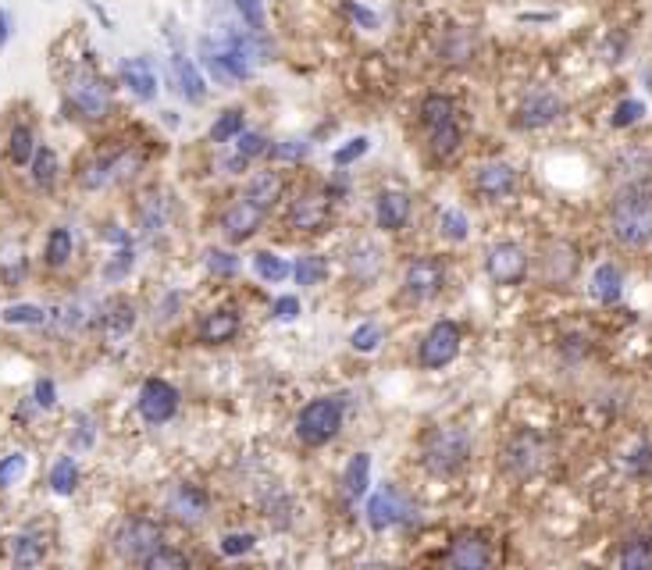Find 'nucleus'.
Returning <instances> with one entry per match:
<instances>
[{
    "label": "nucleus",
    "mask_w": 652,
    "mask_h": 570,
    "mask_svg": "<svg viewBox=\"0 0 652 570\" xmlns=\"http://www.w3.org/2000/svg\"><path fill=\"white\" fill-rule=\"evenodd\" d=\"M610 232L628 250H642V246L652 243V186L631 182L613 196Z\"/></svg>",
    "instance_id": "nucleus-1"
},
{
    "label": "nucleus",
    "mask_w": 652,
    "mask_h": 570,
    "mask_svg": "<svg viewBox=\"0 0 652 570\" xmlns=\"http://www.w3.org/2000/svg\"><path fill=\"white\" fill-rule=\"evenodd\" d=\"M467 456H471V435L464 428H435L424 442L421 464L435 478H449L467 464Z\"/></svg>",
    "instance_id": "nucleus-2"
},
{
    "label": "nucleus",
    "mask_w": 652,
    "mask_h": 570,
    "mask_svg": "<svg viewBox=\"0 0 652 570\" xmlns=\"http://www.w3.org/2000/svg\"><path fill=\"white\" fill-rule=\"evenodd\" d=\"M111 546L122 560L129 563H143L154 549L164 546V531L157 521H147V517H129V521L118 524V531L111 535Z\"/></svg>",
    "instance_id": "nucleus-3"
},
{
    "label": "nucleus",
    "mask_w": 652,
    "mask_h": 570,
    "mask_svg": "<svg viewBox=\"0 0 652 570\" xmlns=\"http://www.w3.org/2000/svg\"><path fill=\"white\" fill-rule=\"evenodd\" d=\"M339 428H343V407L335 399H310L296 421V435L303 446H325L339 435Z\"/></svg>",
    "instance_id": "nucleus-4"
},
{
    "label": "nucleus",
    "mask_w": 652,
    "mask_h": 570,
    "mask_svg": "<svg viewBox=\"0 0 652 570\" xmlns=\"http://www.w3.org/2000/svg\"><path fill=\"white\" fill-rule=\"evenodd\" d=\"M68 104L82 114V118H104L111 111V86L100 79L93 68H75L68 75Z\"/></svg>",
    "instance_id": "nucleus-5"
},
{
    "label": "nucleus",
    "mask_w": 652,
    "mask_h": 570,
    "mask_svg": "<svg viewBox=\"0 0 652 570\" xmlns=\"http://www.w3.org/2000/svg\"><path fill=\"white\" fill-rule=\"evenodd\" d=\"M542 464H546V439H542V435L521 432L510 439V446H506V453H503V467L514 474V478H531Z\"/></svg>",
    "instance_id": "nucleus-6"
},
{
    "label": "nucleus",
    "mask_w": 652,
    "mask_h": 570,
    "mask_svg": "<svg viewBox=\"0 0 652 570\" xmlns=\"http://www.w3.org/2000/svg\"><path fill=\"white\" fill-rule=\"evenodd\" d=\"M175 410H179V392H175L172 385L161 382V378L143 382V389H139V414H143V421L164 424V421H172Z\"/></svg>",
    "instance_id": "nucleus-7"
},
{
    "label": "nucleus",
    "mask_w": 652,
    "mask_h": 570,
    "mask_svg": "<svg viewBox=\"0 0 652 570\" xmlns=\"http://www.w3.org/2000/svg\"><path fill=\"white\" fill-rule=\"evenodd\" d=\"M485 268H489V278L499 285H517L528 271V253L517 243H496L485 257Z\"/></svg>",
    "instance_id": "nucleus-8"
},
{
    "label": "nucleus",
    "mask_w": 652,
    "mask_h": 570,
    "mask_svg": "<svg viewBox=\"0 0 652 570\" xmlns=\"http://www.w3.org/2000/svg\"><path fill=\"white\" fill-rule=\"evenodd\" d=\"M460 353V328L453 321H439L421 342V364L424 367H446Z\"/></svg>",
    "instance_id": "nucleus-9"
},
{
    "label": "nucleus",
    "mask_w": 652,
    "mask_h": 570,
    "mask_svg": "<svg viewBox=\"0 0 652 570\" xmlns=\"http://www.w3.org/2000/svg\"><path fill=\"white\" fill-rule=\"evenodd\" d=\"M442 282H446V268L439 261H414L407 268V275H403V293L414 303L432 300L442 289Z\"/></svg>",
    "instance_id": "nucleus-10"
},
{
    "label": "nucleus",
    "mask_w": 652,
    "mask_h": 570,
    "mask_svg": "<svg viewBox=\"0 0 652 570\" xmlns=\"http://www.w3.org/2000/svg\"><path fill=\"white\" fill-rule=\"evenodd\" d=\"M407 513H410L407 499L392 489V485H385V489L375 492L371 503H367V524L375 531H385V528H392V524H400Z\"/></svg>",
    "instance_id": "nucleus-11"
},
{
    "label": "nucleus",
    "mask_w": 652,
    "mask_h": 570,
    "mask_svg": "<svg viewBox=\"0 0 652 570\" xmlns=\"http://www.w3.org/2000/svg\"><path fill=\"white\" fill-rule=\"evenodd\" d=\"M264 221V211L253 200H236V204L229 207V211L221 214V232L232 239V243H243V239H250L257 228H261Z\"/></svg>",
    "instance_id": "nucleus-12"
},
{
    "label": "nucleus",
    "mask_w": 652,
    "mask_h": 570,
    "mask_svg": "<svg viewBox=\"0 0 652 570\" xmlns=\"http://www.w3.org/2000/svg\"><path fill=\"white\" fill-rule=\"evenodd\" d=\"M560 114H563V100L549 90H538L521 104L517 125H521V129H542V125H553Z\"/></svg>",
    "instance_id": "nucleus-13"
},
{
    "label": "nucleus",
    "mask_w": 652,
    "mask_h": 570,
    "mask_svg": "<svg viewBox=\"0 0 652 570\" xmlns=\"http://www.w3.org/2000/svg\"><path fill=\"white\" fill-rule=\"evenodd\" d=\"M514 168L503 161H492V164H481L478 175H474V189H478L481 196H489V200H503V196L514 193Z\"/></svg>",
    "instance_id": "nucleus-14"
},
{
    "label": "nucleus",
    "mask_w": 652,
    "mask_h": 570,
    "mask_svg": "<svg viewBox=\"0 0 652 570\" xmlns=\"http://www.w3.org/2000/svg\"><path fill=\"white\" fill-rule=\"evenodd\" d=\"M446 560L453 563L457 570H481V567H489V563H492V553L478 535H460L457 542L449 546Z\"/></svg>",
    "instance_id": "nucleus-15"
},
{
    "label": "nucleus",
    "mask_w": 652,
    "mask_h": 570,
    "mask_svg": "<svg viewBox=\"0 0 652 570\" xmlns=\"http://www.w3.org/2000/svg\"><path fill=\"white\" fill-rule=\"evenodd\" d=\"M136 328V307L129 300H115L107 303V310L100 314V332L107 342H122L125 335Z\"/></svg>",
    "instance_id": "nucleus-16"
},
{
    "label": "nucleus",
    "mask_w": 652,
    "mask_h": 570,
    "mask_svg": "<svg viewBox=\"0 0 652 570\" xmlns=\"http://www.w3.org/2000/svg\"><path fill=\"white\" fill-rule=\"evenodd\" d=\"M122 79L139 100L157 97V72L147 57H129V61H122Z\"/></svg>",
    "instance_id": "nucleus-17"
},
{
    "label": "nucleus",
    "mask_w": 652,
    "mask_h": 570,
    "mask_svg": "<svg viewBox=\"0 0 652 570\" xmlns=\"http://www.w3.org/2000/svg\"><path fill=\"white\" fill-rule=\"evenodd\" d=\"M125 168H136V157L129 154H118V157H104V161H93L90 168L82 171L79 182L86 189H97V186H107L111 179H118V175H125Z\"/></svg>",
    "instance_id": "nucleus-18"
},
{
    "label": "nucleus",
    "mask_w": 652,
    "mask_h": 570,
    "mask_svg": "<svg viewBox=\"0 0 652 570\" xmlns=\"http://www.w3.org/2000/svg\"><path fill=\"white\" fill-rule=\"evenodd\" d=\"M239 332V318L232 310H214L207 314L200 325H196V339L207 342V346H218V342H229Z\"/></svg>",
    "instance_id": "nucleus-19"
},
{
    "label": "nucleus",
    "mask_w": 652,
    "mask_h": 570,
    "mask_svg": "<svg viewBox=\"0 0 652 570\" xmlns=\"http://www.w3.org/2000/svg\"><path fill=\"white\" fill-rule=\"evenodd\" d=\"M328 218V200L321 196H300L293 207H289V225L303 228V232H318Z\"/></svg>",
    "instance_id": "nucleus-20"
},
{
    "label": "nucleus",
    "mask_w": 652,
    "mask_h": 570,
    "mask_svg": "<svg viewBox=\"0 0 652 570\" xmlns=\"http://www.w3.org/2000/svg\"><path fill=\"white\" fill-rule=\"evenodd\" d=\"M375 214H378V225H382L385 232H400V228L407 225V218H410V196L389 189V193L378 196V211Z\"/></svg>",
    "instance_id": "nucleus-21"
},
{
    "label": "nucleus",
    "mask_w": 652,
    "mask_h": 570,
    "mask_svg": "<svg viewBox=\"0 0 652 570\" xmlns=\"http://www.w3.org/2000/svg\"><path fill=\"white\" fill-rule=\"evenodd\" d=\"M172 513L179 517L182 524H196V521H204V513H207V496L200 489H193V485H179L175 489V496H172Z\"/></svg>",
    "instance_id": "nucleus-22"
},
{
    "label": "nucleus",
    "mask_w": 652,
    "mask_h": 570,
    "mask_svg": "<svg viewBox=\"0 0 652 570\" xmlns=\"http://www.w3.org/2000/svg\"><path fill=\"white\" fill-rule=\"evenodd\" d=\"M278 196H282V175L278 171H257L246 186V200L261 207V211H271L278 204Z\"/></svg>",
    "instance_id": "nucleus-23"
},
{
    "label": "nucleus",
    "mask_w": 652,
    "mask_h": 570,
    "mask_svg": "<svg viewBox=\"0 0 652 570\" xmlns=\"http://www.w3.org/2000/svg\"><path fill=\"white\" fill-rule=\"evenodd\" d=\"M172 79H175V90L182 93L186 100H193V104H200L204 100V79H200V72L193 68V61H186L182 54L172 57Z\"/></svg>",
    "instance_id": "nucleus-24"
},
{
    "label": "nucleus",
    "mask_w": 652,
    "mask_h": 570,
    "mask_svg": "<svg viewBox=\"0 0 652 570\" xmlns=\"http://www.w3.org/2000/svg\"><path fill=\"white\" fill-rule=\"evenodd\" d=\"M624 293V275H620L617 264H599L592 275V296L599 303H617Z\"/></svg>",
    "instance_id": "nucleus-25"
},
{
    "label": "nucleus",
    "mask_w": 652,
    "mask_h": 570,
    "mask_svg": "<svg viewBox=\"0 0 652 570\" xmlns=\"http://www.w3.org/2000/svg\"><path fill=\"white\" fill-rule=\"evenodd\" d=\"M453 114H457V107H453L449 97H442V93H432V97L421 100V125L428 132L439 129V125H446V122H457Z\"/></svg>",
    "instance_id": "nucleus-26"
},
{
    "label": "nucleus",
    "mask_w": 652,
    "mask_h": 570,
    "mask_svg": "<svg viewBox=\"0 0 652 570\" xmlns=\"http://www.w3.org/2000/svg\"><path fill=\"white\" fill-rule=\"evenodd\" d=\"M367 481H371V456L367 453H357L346 464V474H343V492L346 499H360L367 492Z\"/></svg>",
    "instance_id": "nucleus-27"
},
{
    "label": "nucleus",
    "mask_w": 652,
    "mask_h": 570,
    "mask_svg": "<svg viewBox=\"0 0 652 570\" xmlns=\"http://www.w3.org/2000/svg\"><path fill=\"white\" fill-rule=\"evenodd\" d=\"M620 567L624 570H652V538L635 535L620 549Z\"/></svg>",
    "instance_id": "nucleus-28"
},
{
    "label": "nucleus",
    "mask_w": 652,
    "mask_h": 570,
    "mask_svg": "<svg viewBox=\"0 0 652 570\" xmlns=\"http://www.w3.org/2000/svg\"><path fill=\"white\" fill-rule=\"evenodd\" d=\"M8 549L15 567H36V563H43V542L36 535H15Z\"/></svg>",
    "instance_id": "nucleus-29"
},
{
    "label": "nucleus",
    "mask_w": 652,
    "mask_h": 570,
    "mask_svg": "<svg viewBox=\"0 0 652 570\" xmlns=\"http://www.w3.org/2000/svg\"><path fill=\"white\" fill-rule=\"evenodd\" d=\"M33 182L40 189H54V182H58V154L50 147L33 154Z\"/></svg>",
    "instance_id": "nucleus-30"
},
{
    "label": "nucleus",
    "mask_w": 652,
    "mask_h": 570,
    "mask_svg": "<svg viewBox=\"0 0 652 570\" xmlns=\"http://www.w3.org/2000/svg\"><path fill=\"white\" fill-rule=\"evenodd\" d=\"M50 268H65L68 257H72V232L68 228H54L47 236V250H43Z\"/></svg>",
    "instance_id": "nucleus-31"
},
{
    "label": "nucleus",
    "mask_w": 652,
    "mask_h": 570,
    "mask_svg": "<svg viewBox=\"0 0 652 570\" xmlns=\"http://www.w3.org/2000/svg\"><path fill=\"white\" fill-rule=\"evenodd\" d=\"M75 485H79V467H75L72 456H61L54 471H50V489L58 492V496H72Z\"/></svg>",
    "instance_id": "nucleus-32"
},
{
    "label": "nucleus",
    "mask_w": 652,
    "mask_h": 570,
    "mask_svg": "<svg viewBox=\"0 0 652 570\" xmlns=\"http://www.w3.org/2000/svg\"><path fill=\"white\" fill-rule=\"evenodd\" d=\"M8 154L15 164H29L36 154V139H33V129L29 125H15L11 129V139H8Z\"/></svg>",
    "instance_id": "nucleus-33"
},
{
    "label": "nucleus",
    "mask_w": 652,
    "mask_h": 570,
    "mask_svg": "<svg viewBox=\"0 0 652 570\" xmlns=\"http://www.w3.org/2000/svg\"><path fill=\"white\" fill-rule=\"evenodd\" d=\"M139 225H143V232H150V236L164 228V200L157 193L143 196V204H139Z\"/></svg>",
    "instance_id": "nucleus-34"
},
{
    "label": "nucleus",
    "mask_w": 652,
    "mask_h": 570,
    "mask_svg": "<svg viewBox=\"0 0 652 570\" xmlns=\"http://www.w3.org/2000/svg\"><path fill=\"white\" fill-rule=\"evenodd\" d=\"M0 318L8 321V325H47V310L36 307V303H15V307H4Z\"/></svg>",
    "instance_id": "nucleus-35"
},
{
    "label": "nucleus",
    "mask_w": 652,
    "mask_h": 570,
    "mask_svg": "<svg viewBox=\"0 0 652 570\" xmlns=\"http://www.w3.org/2000/svg\"><path fill=\"white\" fill-rule=\"evenodd\" d=\"M239 132H243V111H236V107H232V111H225L218 122L211 125L214 143H229V139H236Z\"/></svg>",
    "instance_id": "nucleus-36"
},
{
    "label": "nucleus",
    "mask_w": 652,
    "mask_h": 570,
    "mask_svg": "<svg viewBox=\"0 0 652 570\" xmlns=\"http://www.w3.org/2000/svg\"><path fill=\"white\" fill-rule=\"evenodd\" d=\"M253 268H257V275H261L264 282H282V278L289 275V264L282 261V257H275V253H257V257H253Z\"/></svg>",
    "instance_id": "nucleus-37"
},
{
    "label": "nucleus",
    "mask_w": 652,
    "mask_h": 570,
    "mask_svg": "<svg viewBox=\"0 0 652 570\" xmlns=\"http://www.w3.org/2000/svg\"><path fill=\"white\" fill-rule=\"evenodd\" d=\"M457 147H460V129H457V122H446V125H439V129H432V150H435L439 157L457 154Z\"/></svg>",
    "instance_id": "nucleus-38"
},
{
    "label": "nucleus",
    "mask_w": 652,
    "mask_h": 570,
    "mask_svg": "<svg viewBox=\"0 0 652 570\" xmlns=\"http://www.w3.org/2000/svg\"><path fill=\"white\" fill-rule=\"evenodd\" d=\"M143 567H147V570H186L189 560L182 553H175V549L161 546V549H154L147 560H143Z\"/></svg>",
    "instance_id": "nucleus-39"
},
{
    "label": "nucleus",
    "mask_w": 652,
    "mask_h": 570,
    "mask_svg": "<svg viewBox=\"0 0 652 570\" xmlns=\"http://www.w3.org/2000/svg\"><path fill=\"white\" fill-rule=\"evenodd\" d=\"M293 275H296V282H300V285H318L321 278L328 275L325 257H300V264L293 268Z\"/></svg>",
    "instance_id": "nucleus-40"
},
{
    "label": "nucleus",
    "mask_w": 652,
    "mask_h": 570,
    "mask_svg": "<svg viewBox=\"0 0 652 570\" xmlns=\"http://www.w3.org/2000/svg\"><path fill=\"white\" fill-rule=\"evenodd\" d=\"M467 218L460 211H442L439 214V232L446 239H453V243H460V239H467Z\"/></svg>",
    "instance_id": "nucleus-41"
},
{
    "label": "nucleus",
    "mask_w": 652,
    "mask_h": 570,
    "mask_svg": "<svg viewBox=\"0 0 652 570\" xmlns=\"http://www.w3.org/2000/svg\"><path fill=\"white\" fill-rule=\"evenodd\" d=\"M645 114V104L642 100H620L617 104V111H613V129H628V125H635L638 118Z\"/></svg>",
    "instance_id": "nucleus-42"
},
{
    "label": "nucleus",
    "mask_w": 652,
    "mask_h": 570,
    "mask_svg": "<svg viewBox=\"0 0 652 570\" xmlns=\"http://www.w3.org/2000/svg\"><path fill=\"white\" fill-rule=\"evenodd\" d=\"M236 11L246 25H250V33H261L264 29V0H236Z\"/></svg>",
    "instance_id": "nucleus-43"
},
{
    "label": "nucleus",
    "mask_w": 652,
    "mask_h": 570,
    "mask_svg": "<svg viewBox=\"0 0 652 570\" xmlns=\"http://www.w3.org/2000/svg\"><path fill=\"white\" fill-rule=\"evenodd\" d=\"M25 471V456L22 453H11L0 460V489H8V485H15V478H22Z\"/></svg>",
    "instance_id": "nucleus-44"
},
{
    "label": "nucleus",
    "mask_w": 652,
    "mask_h": 570,
    "mask_svg": "<svg viewBox=\"0 0 652 570\" xmlns=\"http://www.w3.org/2000/svg\"><path fill=\"white\" fill-rule=\"evenodd\" d=\"M257 154H268V139L261 132H239V157H257Z\"/></svg>",
    "instance_id": "nucleus-45"
},
{
    "label": "nucleus",
    "mask_w": 652,
    "mask_h": 570,
    "mask_svg": "<svg viewBox=\"0 0 652 570\" xmlns=\"http://www.w3.org/2000/svg\"><path fill=\"white\" fill-rule=\"evenodd\" d=\"M378 339H382V332H378V325H360L357 332L350 335L353 350H360V353H371V350H375Z\"/></svg>",
    "instance_id": "nucleus-46"
},
{
    "label": "nucleus",
    "mask_w": 652,
    "mask_h": 570,
    "mask_svg": "<svg viewBox=\"0 0 652 570\" xmlns=\"http://www.w3.org/2000/svg\"><path fill=\"white\" fill-rule=\"evenodd\" d=\"M364 154H367V139L357 136V139H350L343 150H335V164H339V168H346V164H353L357 157H364Z\"/></svg>",
    "instance_id": "nucleus-47"
},
{
    "label": "nucleus",
    "mask_w": 652,
    "mask_h": 570,
    "mask_svg": "<svg viewBox=\"0 0 652 570\" xmlns=\"http://www.w3.org/2000/svg\"><path fill=\"white\" fill-rule=\"evenodd\" d=\"M207 268L214 271V275H236V257L232 253H221V250H211L207 253Z\"/></svg>",
    "instance_id": "nucleus-48"
},
{
    "label": "nucleus",
    "mask_w": 652,
    "mask_h": 570,
    "mask_svg": "<svg viewBox=\"0 0 652 570\" xmlns=\"http://www.w3.org/2000/svg\"><path fill=\"white\" fill-rule=\"evenodd\" d=\"M253 549V535H225L221 538V553L225 556H243V553H250Z\"/></svg>",
    "instance_id": "nucleus-49"
},
{
    "label": "nucleus",
    "mask_w": 652,
    "mask_h": 570,
    "mask_svg": "<svg viewBox=\"0 0 652 570\" xmlns=\"http://www.w3.org/2000/svg\"><path fill=\"white\" fill-rule=\"evenodd\" d=\"M346 15H350L360 29H378V15L375 11H367L364 4H357V0H346Z\"/></svg>",
    "instance_id": "nucleus-50"
},
{
    "label": "nucleus",
    "mask_w": 652,
    "mask_h": 570,
    "mask_svg": "<svg viewBox=\"0 0 652 570\" xmlns=\"http://www.w3.org/2000/svg\"><path fill=\"white\" fill-rule=\"evenodd\" d=\"M129 268H132V246H125V250L115 253V261H111V264L104 268V275L111 278V282H115V278H122Z\"/></svg>",
    "instance_id": "nucleus-51"
},
{
    "label": "nucleus",
    "mask_w": 652,
    "mask_h": 570,
    "mask_svg": "<svg viewBox=\"0 0 652 570\" xmlns=\"http://www.w3.org/2000/svg\"><path fill=\"white\" fill-rule=\"evenodd\" d=\"M271 314H275L278 321H293L296 314H300V300H296V296H278Z\"/></svg>",
    "instance_id": "nucleus-52"
},
{
    "label": "nucleus",
    "mask_w": 652,
    "mask_h": 570,
    "mask_svg": "<svg viewBox=\"0 0 652 570\" xmlns=\"http://www.w3.org/2000/svg\"><path fill=\"white\" fill-rule=\"evenodd\" d=\"M271 154L286 157V161H296V157L307 154V143H296V139H289V143H282V147H271Z\"/></svg>",
    "instance_id": "nucleus-53"
},
{
    "label": "nucleus",
    "mask_w": 652,
    "mask_h": 570,
    "mask_svg": "<svg viewBox=\"0 0 652 570\" xmlns=\"http://www.w3.org/2000/svg\"><path fill=\"white\" fill-rule=\"evenodd\" d=\"M36 403H40V407H54V382H50V378L36 382Z\"/></svg>",
    "instance_id": "nucleus-54"
},
{
    "label": "nucleus",
    "mask_w": 652,
    "mask_h": 570,
    "mask_svg": "<svg viewBox=\"0 0 652 570\" xmlns=\"http://www.w3.org/2000/svg\"><path fill=\"white\" fill-rule=\"evenodd\" d=\"M4 40H8V15L0 11V47H4Z\"/></svg>",
    "instance_id": "nucleus-55"
}]
</instances>
